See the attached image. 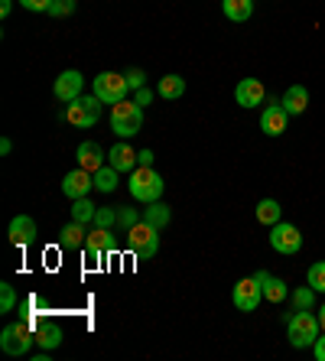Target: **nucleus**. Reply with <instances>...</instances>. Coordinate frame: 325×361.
<instances>
[{"mask_svg": "<svg viewBox=\"0 0 325 361\" xmlns=\"http://www.w3.org/2000/svg\"><path fill=\"white\" fill-rule=\"evenodd\" d=\"M306 283L312 286L316 293H325V261L309 264V270H306Z\"/></svg>", "mask_w": 325, "mask_h": 361, "instance_id": "obj_28", "label": "nucleus"}, {"mask_svg": "<svg viewBox=\"0 0 325 361\" xmlns=\"http://www.w3.org/2000/svg\"><path fill=\"white\" fill-rule=\"evenodd\" d=\"M36 345V332L30 326H26L23 319L13 322V326H7L4 332H0V348L7 355H13V358H20V355H30V348Z\"/></svg>", "mask_w": 325, "mask_h": 361, "instance_id": "obj_6", "label": "nucleus"}, {"mask_svg": "<svg viewBox=\"0 0 325 361\" xmlns=\"http://www.w3.org/2000/svg\"><path fill=\"white\" fill-rule=\"evenodd\" d=\"M7 235H10V244H13V247H30L39 231H36V221L30 219V215H17V219H10Z\"/></svg>", "mask_w": 325, "mask_h": 361, "instance_id": "obj_15", "label": "nucleus"}, {"mask_svg": "<svg viewBox=\"0 0 325 361\" xmlns=\"http://www.w3.org/2000/svg\"><path fill=\"white\" fill-rule=\"evenodd\" d=\"M270 247H274L276 254H300L302 247V235L300 228L290 225V221H276L274 228H270Z\"/></svg>", "mask_w": 325, "mask_h": 361, "instance_id": "obj_10", "label": "nucleus"}, {"mask_svg": "<svg viewBox=\"0 0 325 361\" xmlns=\"http://www.w3.org/2000/svg\"><path fill=\"white\" fill-rule=\"evenodd\" d=\"M143 215L137 209H127V205H117V228H124V231H130L134 225H140Z\"/></svg>", "mask_w": 325, "mask_h": 361, "instance_id": "obj_29", "label": "nucleus"}, {"mask_svg": "<svg viewBox=\"0 0 325 361\" xmlns=\"http://www.w3.org/2000/svg\"><path fill=\"white\" fill-rule=\"evenodd\" d=\"M20 306V300H17V290L10 283H0V312H13Z\"/></svg>", "mask_w": 325, "mask_h": 361, "instance_id": "obj_31", "label": "nucleus"}, {"mask_svg": "<svg viewBox=\"0 0 325 361\" xmlns=\"http://www.w3.org/2000/svg\"><path fill=\"white\" fill-rule=\"evenodd\" d=\"M254 219H257L260 225L274 228L276 221H283V205H280L276 199H260L257 209H254Z\"/></svg>", "mask_w": 325, "mask_h": 361, "instance_id": "obj_22", "label": "nucleus"}, {"mask_svg": "<svg viewBox=\"0 0 325 361\" xmlns=\"http://www.w3.org/2000/svg\"><path fill=\"white\" fill-rule=\"evenodd\" d=\"M108 163L117 169V173H134V169L140 166V153L124 140V143H117V147L108 150Z\"/></svg>", "mask_w": 325, "mask_h": 361, "instance_id": "obj_17", "label": "nucleus"}, {"mask_svg": "<svg viewBox=\"0 0 325 361\" xmlns=\"http://www.w3.org/2000/svg\"><path fill=\"white\" fill-rule=\"evenodd\" d=\"M127 75V85H130V92H137V88H143L147 85V75H143V68H130V72H124Z\"/></svg>", "mask_w": 325, "mask_h": 361, "instance_id": "obj_35", "label": "nucleus"}, {"mask_svg": "<svg viewBox=\"0 0 325 361\" xmlns=\"http://www.w3.org/2000/svg\"><path fill=\"white\" fill-rule=\"evenodd\" d=\"M130 251L140 257V261H150V257H157L159 251V231L153 225H147V221H140V225H134L130 231Z\"/></svg>", "mask_w": 325, "mask_h": 361, "instance_id": "obj_8", "label": "nucleus"}, {"mask_svg": "<svg viewBox=\"0 0 325 361\" xmlns=\"http://www.w3.org/2000/svg\"><path fill=\"white\" fill-rule=\"evenodd\" d=\"M111 130H114L121 140H130L143 130V108L137 101H121V104H111Z\"/></svg>", "mask_w": 325, "mask_h": 361, "instance_id": "obj_2", "label": "nucleus"}, {"mask_svg": "<svg viewBox=\"0 0 325 361\" xmlns=\"http://www.w3.org/2000/svg\"><path fill=\"white\" fill-rule=\"evenodd\" d=\"M143 221H147V225H153L157 231H163V228L173 221V209H169L166 202L157 199V202H150V205L143 209Z\"/></svg>", "mask_w": 325, "mask_h": 361, "instance_id": "obj_21", "label": "nucleus"}, {"mask_svg": "<svg viewBox=\"0 0 325 361\" xmlns=\"http://www.w3.org/2000/svg\"><path fill=\"white\" fill-rule=\"evenodd\" d=\"M104 160H108V153H104V147L94 140H85L78 143V150H75V163L82 169H88V173H98L101 166H104Z\"/></svg>", "mask_w": 325, "mask_h": 361, "instance_id": "obj_16", "label": "nucleus"}, {"mask_svg": "<svg viewBox=\"0 0 325 361\" xmlns=\"http://www.w3.org/2000/svg\"><path fill=\"white\" fill-rule=\"evenodd\" d=\"M94 215H98V205H94L88 195H85V199H75V202H72V219H75V221L88 225V221H94Z\"/></svg>", "mask_w": 325, "mask_h": 361, "instance_id": "obj_27", "label": "nucleus"}, {"mask_svg": "<svg viewBox=\"0 0 325 361\" xmlns=\"http://www.w3.org/2000/svg\"><path fill=\"white\" fill-rule=\"evenodd\" d=\"M221 10L234 23H247L250 13H254V0H221Z\"/></svg>", "mask_w": 325, "mask_h": 361, "instance_id": "obj_24", "label": "nucleus"}, {"mask_svg": "<svg viewBox=\"0 0 325 361\" xmlns=\"http://www.w3.org/2000/svg\"><path fill=\"white\" fill-rule=\"evenodd\" d=\"M319 326H322V332H325V302H322V310H319Z\"/></svg>", "mask_w": 325, "mask_h": 361, "instance_id": "obj_41", "label": "nucleus"}, {"mask_svg": "<svg viewBox=\"0 0 325 361\" xmlns=\"http://www.w3.org/2000/svg\"><path fill=\"white\" fill-rule=\"evenodd\" d=\"M257 277H260V286H264V300H267V302L280 306V302L290 296V286H286L280 277H270L267 270H257Z\"/></svg>", "mask_w": 325, "mask_h": 361, "instance_id": "obj_20", "label": "nucleus"}, {"mask_svg": "<svg viewBox=\"0 0 325 361\" xmlns=\"http://www.w3.org/2000/svg\"><path fill=\"white\" fill-rule=\"evenodd\" d=\"M260 300H264V286H260V277L254 274V277H244L234 283L231 290V302L238 306L241 312H254L260 306Z\"/></svg>", "mask_w": 325, "mask_h": 361, "instance_id": "obj_9", "label": "nucleus"}, {"mask_svg": "<svg viewBox=\"0 0 325 361\" xmlns=\"http://www.w3.org/2000/svg\"><path fill=\"white\" fill-rule=\"evenodd\" d=\"M94 189V173H88V169L75 166V169H68L66 176H62V195L66 199H85V195Z\"/></svg>", "mask_w": 325, "mask_h": 361, "instance_id": "obj_11", "label": "nucleus"}, {"mask_svg": "<svg viewBox=\"0 0 325 361\" xmlns=\"http://www.w3.org/2000/svg\"><path fill=\"white\" fill-rule=\"evenodd\" d=\"M234 101L241 104V108H260L264 101H267V88L260 78H241L238 88H234Z\"/></svg>", "mask_w": 325, "mask_h": 361, "instance_id": "obj_12", "label": "nucleus"}, {"mask_svg": "<svg viewBox=\"0 0 325 361\" xmlns=\"http://www.w3.org/2000/svg\"><path fill=\"white\" fill-rule=\"evenodd\" d=\"M319 336H322L319 316H312L309 310H293L286 316V338L293 348H312Z\"/></svg>", "mask_w": 325, "mask_h": 361, "instance_id": "obj_1", "label": "nucleus"}, {"mask_svg": "<svg viewBox=\"0 0 325 361\" xmlns=\"http://www.w3.org/2000/svg\"><path fill=\"white\" fill-rule=\"evenodd\" d=\"M140 166H153V150H140Z\"/></svg>", "mask_w": 325, "mask_h": 361, "instance_id": "obj_39", "label": "nucleus"}, {"mask_svg": "<svg viewBox=\"0 0 325 361\" xmlns=\"http://www.w3.org/2000/svg\"><path fill=\"white\" fill-rule=\"evenodd\" d=\"M312 355H316V361H325V332L316 338V345H312Z\"/></svg>", "mask_w": 325, "mask_h": 361, "instance_id": "obj_37", "label": "nucleus"}, {"mask_svg": "<svg viewBox=\"0 0 325 361\" xmlns=\"http://www.w3.org/2000/svg\"><path fill=\"white\" fill-rule=\"evenodd\" d=\"M104 257H117V238L111 228L94 225L88 231V241H85V261H88V267H98Z\"/></svg>", "mask_w": 325, "mask_h": 361, "instance_id": "obj_4", "label": "nucleus"}, {"mask_svg": "<svg viewBox=\"0 0 325 361\" xmlns=\"http://www.w3.org/2000/svg\"><path fill=\"white\" fill-rule=\"evenodd\" d=\"M72 13H75V0H52L49 17L62 20V17H72Z\"/></svg>", "mask_w": 325, "mask_h": 361, "instance_id": "obj_33", "label": "nucleus"}, {"mask_svg": "<svg viewBox=\"0 0 325 361\" xmlns=\"http://www.w3.org/2000/svg\"><path fill=\"white\" fill-rule=\"evenodd\" d=\"M85 241H88V228H85L82 221H75V219L59 231V244H62V251H78V247H85Z\"/></svg>", "mask_w": 325, "mask_h": 361, "instance_id": "obj_19", "label": "nucleus"}, {"mask_svg": "<svg viewBox=\"0 0 325 361\" xmlns=\"http://www.w3.org/2000/svg\"><path fill=\"white\" fill-rule=\"evenodd\" d=\"M94 225H98V228H114L117 225V205H104V209H98Z\"/></svg>", "mask_w": 325, "mask_h": 361, "instance_id": "obj_32", "label": "nucleus"}, {"mask_svg": "<svg viewBox=\"0 0 325 361\" xmlns=\"http://www.w3.org/2000/svg\"><path fill=\"white\" fill-rule=\"evenodd\" d=\"M127 189H130V195H134L137 202L150 205V202L163 199V189H166V183H163V176H159L153 166H137L134 173H130V183H127Z\"/></svg>", "mask_w": 325, "mask_h": 361, "instance_id": "obj_3", "label": "nucleus"}, {"mask_svg": "<svg viewBox=\"0 0 325 361\" xmlns=\"http://www.w3.org/2000/svg\"><path fill=\"white\" fill-rule=\"evenodd\" d=\"M36 345H39V348H46V352L59 348V345H62V329H59L56 322L42 319V326L36 329Z\"/></svg>", "mask_w": 325, "mask_h": 361, "instance_id": "obj_23", "label": "nucleus"}, {"mask_svg": "<svg viewBox=\"0 0 325 361\" xmlns=\"http://www.w3.org/2000/svg\"><path fill=\"white\" fill-rule=\"evenodd\" d=\"M157 92H159V98H166V101L183 98L185 94V78L183 75H163L159 85H157Z\"/></svg>", "mask_w": 325, "mask_h": 361, "instance_id": "obj_25", "label": "nucleus"}, {"mask_svg": "<svg viewBox=\"0 0 325 361\" xmlns=\"http://www.w3.org/2000/svg\"><path fill=\"white\" fill-rule=\"evenodd\" d=\"M280 104L286 108V114H290V118H296V114H306V108H309L306 85H290V88L283 92V98H280Z\"/></svg>", "mask_w": 325, "mask_h": 361, "instance_id": "obj_18", "label": "nucleus"}, {"mask_svg": "<svg viewBox=\"0 0 325 361\" xmlns=\"http://www.w3.org/2000/svg\"><path fill=\"white\" fill-rule=\"evenodd\" d=\"M20 7L30 10V13H49L52 0H20Z\"/></svg>", "mask_w": 325, "mask_h": 361, "instance_id": "obj_34", "label": "nucleus"}, {"mask_svg": "<svg viewBox=\"0 0 325 361\" xmlns=\"http://www.w3.org/2000/svg\"><path fill=\"white\" fill-rule=\"evenodd\" d=\"M312 302H316V290L312 286H300L296 293H293V310H312Z\"/></svg>", "mask_w": 325, "mask_h": 361, "instance_id": "obj_30", "label": "nucleus"}, {"mask_svg": "<svg viewBox=\"0 0 325 361\" xmlns=\"http://www.w3.org/2000/svg\"><path fill=\"white\" fill-rule=\"evenodd\" d=\"M10 150H13V143H10L7 137H4V140H0V153H10Z\"/></svg>", "mask_w": 325, "mask_h": 361, "instance_id": "obj_40", "label": "nucleus"}, {"mask_svg": "<svg viewBox=\"0 0 325 361\" xmlns=\"http://www.w3.org/2000/svg\"><path fill=\"white\" fill-rule=\"evenodd\" d=\"M117 183H121V173H117L111 163H108V166H101L98 173H94V189H98V192H114Z\"/></svg>", "mask_w": 325, "mask_h": 361, "instance_id": "obj_26", "label": "nucleus"}, {"mask_svg": "<svg viewBox=\"0 0 325 361\" xmlns=\"http://www.w3.org/2000/svg\"><path fill=\"white\" fill-rule=\"evenodd\" d=\"M134 101L140 104V108H147V104H153V92L143 85V88H137V92H134Z\"/></svg>", "mask_w": 325, "mask_h": 361, "instance_id": "obj_36", "label": "nucleus"}, {"mask_svg": "<svg viewBox=\"0 0 325 361\" xmlns=\"http://www.w3.org/2000/svg\"><path fill=\"white\" fill-rule=\"evenodd\" d=\"M10 13H13V0H0V17L7 20Z\"/></svg>", "mask_w": 325, "mask_h": 361, "instance_id": "obj_38", "label": "nucleus"}, {"mask_svg": "<svg viewBox=\"0 0 325 361\" xmlns=\"http://www.w3.org/2000/svg\"><path fill=\"white\" fill-rule=\"evenodd\" d=\"M82 88H85V75L82 72H75V68H68V72H62V75L56 78V85H52V92H56L59 101H75L82 98Z\"/></svg>", "mask_w": 325, "mask_h": 361, "instance_id": "obj_14", "label": "nucleus"}, {"mask_svg": "<svg viewBox=\"0 0 325 361\" xmlns=\"http://www.w3.org/2000/svg\"><path fill=\"white\" fill-rule=\"evenodd\" d=\"M286 124H290L286 108L280 104V101H270L267 108H264V114H260V130H264L267 137H280L286 130Z\"/></svg>", "mask_w": 325, "mask_h": 361, "instance_id": "obj_13", "label": "nucleus"}, {"mask_svg": "<svg viewBox=\"0 0 325 361\" xmlns=\"http://www.w3.org/2000/svg\"><path fill=\"white\" fill-rule=\"evenodd\" d=\"M92 88L104 104H121V101L127 98V92H130L127 75H117V72H101V75L92 82Z\"/></svg>", "mask_w": 325, "mask_h": 361, "instance_id": "obj_7", "label": "nucleus"}, {"mask_svg": "<svg viewBox=\"0 0 325 361\" xmlns=\"http://www.w3.org/2000/svg\"><path fill=\"white\" fill-rule=\"evenodd\" d=\"M101 104H104V101H101L98 94H82V98L68 101L66 121L75 127H94L101 121Z\"/></svg>", "mask_w": 325, "mask_h": 361, "instance_id": "obj_5", "label": "nucleus"}]
</instances>
